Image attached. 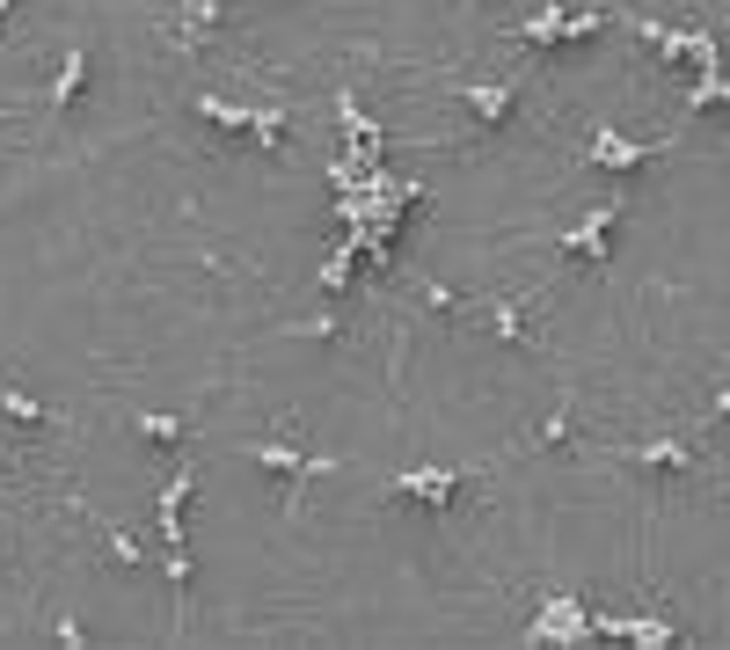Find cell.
<instances>
[{"label": "cell", "mask_w": 730, "mask_h": 650, "mask_svg": "<svg viewBox=\"0 0 730 650\" xmlns=\"http://www.w3.org/2000/svg\"><path fill=\"white\" fill-rule=\"evenodd\" d=\"M467 475H475V467H424V475H417V467H402V475H387V489H395V497H424V505L439 511L453 489L467 483Z\"/></svg>", "instance_id": "cell-1"}, {"label": "cell", "mask_w": 730, "mask_h": 650, "mask_svg": "<svg viewBox=\"0 0 730 650\" xmlns=\"http://www.w3.org/2000/svg\"><path fill=\"white\" fill-rule=\"evenodd\" d=\"M511 96H519V88H511V81H489V88H467V110H475V118H483V124H505V110H511Z\"/></svg>", "instance_id": "cell-2"}, {"label": "cell", "mask_w": 730, "mask_h": 650, "mask_svg": "<svg viewBox=\"0 0 730 650\" xmlns=\"http://www.w3.org/2000/svg\"><path fill=\"white\" fill-rule=\"evenodd\" d=\"M88 88V52H66L59 66V88H52V110H74V96Z\"/></svg>", "instance_id": "cell-3"}, {"label": "cell", "mask_w": 730, "mask_h": 650, "mask_svg": "<svg viewBox=\"0 0 730 650\" xmlns=\"http://www.w3.org/2000/svg\"><path fill=\"white\" fill-rule=\"evenodd\" d=\"M0 417H8V425H22V431L52 425V417H44V403H30V395H22V387H0Z\"/></svg>", "instance_id": "cell-4"}, {"label": "cell", "mask_w": 730, "mask_h": 650, "mask_svg": "<svg viewBox=\"0 0 730 650\" xmlns=\"http://www.w3.org/2000/svg\"><path fill=\"white\" fill-rule=\"evenodd\" d=\"M716 425H730V387H723V395H716Z\"/></svg>", "instance_id": "cell-5"}, {"label": "cell", "mask_w": 730, "mask_h": 650, "mask_svg": "<svg viewBox=\"0 0 730 650\" xmlns=\"http://www.w3.org/2000/svg\"><path fill=\"white\" fill-rule=\"evenodd\" d=\"M8 8H15V0H0V15H8Z\"/></svg>", "instance_id": "cell-6"}]
</instances>
